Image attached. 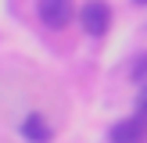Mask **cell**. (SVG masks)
<instances>
[{
    "instance_id": "6da1fadb",
    "label": "cell",
    "mask_w": 147,
    "mask_h": 143,
    "mask_svg": "<svg viewBox=\"0 0 147 143\" xmlns=\"http://www.w3.org/2000/svg\"><path fill=\"white\" fill-rule=\"evenodd\" d=\"M79 25H83L86 36H108V29H111V7L104 0H86L79 7Z\"/></svg>"
},
{
    "instance_id": "7a4b0ae2",
    "label": "cell",
    "mask_w": 147,
    "mask_h": 143,
    "mask_svg": "<svg viewBox=\"0 0 147 143\" xmlns=\"http://www.w3.org/2000/svg\"><path fill=\"white\" fill-rule=\"evenodd\" d=\"M36 14H40V21L47 29H65L72 25V18H76V4L72 0H36Z\"/></svg>"
},
{
    "instance_id": "3957f363",
    "label": "cell",
    "mask_w": 147,
    "mask_h": 143,
    "mask_svg": "<svg viewBox=\"0 0 147 143\" xmlns=\"http://www.w3.org/2000/svg\"><path fill=\"white\" fill-rule=\"evenodd\" d=\"M108 140L111 143H144L147 140V122L133 111L129 118H119L111 129H108Z\"/></svg>"
},
{
    "instance_id": "277c9868",
    "label": "cell",
    "mask_w": 147,
    "mask_h": 143,
    "mask_svg": "<svg viewBox=\"0 0 147 143\" xmlns=\"http://www.w3.org/2000/svg\"><path fill=\"white\" fill-rule=\"evenodd\" d=\"M18 132H22V140H29V143H50V140H54V129H50V122L43 118V114H36V111L22 118Z\"/></svg>"
},
{
    "instance_id": "5b68a950",
    "label": "cell",
    "mask_w": 147,
    "mask_h": 143,
    "mask_svg": "<svg viewBox=\"0 0 147 143\" xmlns=\"http://www.w3.org/2000/svg\"><path fill=\"white\" fill-rule=\"evenodd\" d=\"M133 79H136V82H147V54H140L133 61Z\"/></svg>"
},
{
    "instance_id": "8992f818",
    "label": "cell",
    "mask_w": 147,
    "mask_h": 143,
    "mask_svg": "<svg viewBox=\"0 0 147 143\" xmlns=\"http://www.w3.org/2000/svg\"><path fill=\"white\" fill-rule=\"evenodd\" d=\"M136 114H140V118L147 122V82H144V90L136 93Z\"/></svg>"
},
{
    "instance_id": "52a82bcc",
    "label": "cell",
    "mask_w": 147,
    "mask_h": 143,
    "mask_svg": "<svg viewBox=\"0 0 147 143\" xmlns=\"http://www.w3.org/2000/svg\"><path fill=\"white\" fill-rule=\"evenodd\" d=\"M133 4H147V0H133Z\"/></svg>"
}]
</instances>
